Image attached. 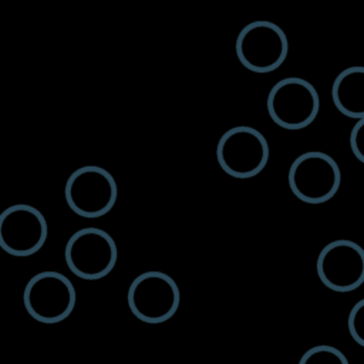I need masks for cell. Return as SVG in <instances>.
Here are the masks:
<instances>
[{"label":"cell","instance_id":"5b68a950","mask_svg":"<svg viewBox=\"0 0 364 364\" xmlns=\"http://www.w3.org/2000/svg\"><path fill=\"white\" fill-rule=\"evenodd\" d=\"M127 303L138 320L148 324H159L168 321L178 311L181 291L169 274L149 270L138 274L131 282Z\"/></svg>","mask_w":364,"mask_h":364},{"label":"cell","instance_id":"8fae6325","mask_svg":"<svg viewBox=\"0 0 364 364\" xmlns=\"http://www.w3.org/2000/svg\"><path fill=\"white\" fill-rule=\"evenodd\" d=\"M331 100L337 111L348 118H364V65L347 67L331 85Z\"/></svg>","mask_w":364,"mask_h":364},{"label":"cell","instance_id":"277c9868","mask_svg":"<svg viewBox=\"0 0 364 364\" xmlns=\"http://www.w3.org/2000/svg\"><path fill=\"white\" fill-rule=\"evenodd\" d=\"M64 259L68 270L82 280H100L108 276L118 259L112 236L100 228H82L65 243Z\"/></svg>","mask_w":364,"mask_h":364},{"label":"cell","instance_id":"6da1fadb","mask_svg":"<svg viewBox=\"0 0 364 364\" xmlns=\"http://www.w3.org/2000/svg\"><path fill=\"white\" fill-rule=\"evenodd\" d=\"M287 182L291 193L299 200L309 205H321L338 192L341 171L328 154L307 151L291 162Z\"/></svg>","mask_w":364,"mask_h":364},{"label":"cell","instance_id":"5bb4252c","mask_svg":"<svg viewBox=\"0 0 364 364\" xmlns=\"http://www.w3.org/2000/svg\"><path fill=\"white\" fill-rule=\"evenodd\" d=\"M350 148L353 155L364 164V118L358 119L351 128Z\"/></svg>","mask_w":364,"mask_h":364},{"label":"cell","instance_id":"7c38bea8","mask_svg":"<svg viewBox=\"0 0 364 364\" xmlns=\"http://www.w3.org/2000/svg\"><path fill=\"white\" fill-rule=\"evenodd\" d=\"M299 364H350L341 350L328 344H318L309 348L299 360Z\"/></svg>","mask_w":364,"mask_h":364},{"label":"cell","instance_id":"52a82bcc","mask_svg":"<svg viewBox=\"0 0 364 364\" xmlns=\"http://www.w3.org/2000/svg\"><path fill=\"white\" fill-rule=\"evenodd\" d=\"M68 208L78 216L95 219L107 215L118 198L114 176L102 166L85 165L73 171L64 186Z\"/></svg>","mask_w":364,"mask_h":364},{"label":"cell","instance_id":"3957f363","mask_svg":"<svg viewBox=\"0 0 364 364\" xmlns=\"http://www.w3.org/2000/svg\"><path fill=\"white\" fill-rule=\"evenodd\" d=\"M266 108L280 128L296 131L313 124L320 111V97L311 82L300 77L279 80L269 91Z\"/></svg>","mask_w":364,"mask_h":364},{"label":"cell","instance_id":"30bf717a","mask_svg":"<svg viewBox=\"0 0 364 364\" xmlns=\"http://www.w3.org/2000/svg\"><path fill=\"white\" fill-rule=\"evenodd\" d=\"M48 225L34 206L16 203L0 213V247L16 257L37 253L46 243Z\"/></svg>","mask_w":364,"mask_h":364},{"label":"cell","instance_id":"8992f818","mask_svg":"<svg viewBox=\"0 0 364 364\" xmlns=\"http://www.w3.org/2000/svg\"><path fill=\"white\" fill-rule=\"evenodd\" d=\"M235 51L246 70L259 74L272 73L284 63L289 54V40L276 23L256 20L239 31Z\"/></svg>","mask_w":364,"mask_h":364},{"label":"cell","instance_id":"4fadbf2b","mask_svg":"<svg viewBox=\"0 0 364 364\" xmlns=\"http://www.w3.org/2000/svg\"><path fill=\"white\" fill-rule=\"evenodd\" d=\"M347 328L351 338L364 347V299L358 300L350 310L347 318Z\"/></svg>","mask_w":364,"mask_h":364},{"label":"cell","instance_id":"7a4b0ae2","mask_svg":"<svg viewBox=\"0 0 364 364\" xmlns=\"http://www.w3.org/2000/svg\"><path fill=\"white\" fill-rule=\"evenodd\" d=\"M269 155L267 139L250 125L229 128L216 145V161L220 169L236 179L259 175L267 165Z\"/></svg>","mask_w":364,"mask_h":364},{"label":"cell","instance_id":"ba28073f","mask_svg":"<svg viewBox=\"0 0 364 364\" xmlns=\"http://www.w3.org/2000/svg\"><path fill=\"white\" fill-rule=\"evenodd\" d=\"M77 293L71 280L63 273L46 270L30 277L23 290L27 313L40 323L55 324L74 310Z\"/></svg>","mask_w":364,"mask_h":364},{"label":"cell","instance_id":"9c48e42d","mask_svg":"<svg viewBox=\"0 0 364 364\" xmlns=\"http://www.w3.org/2000/svg\"><path fill=\"white\" fill-rule=\"evenodd\" d=\"M316 272L320 282L337 293H348L364 283V249L350 239H336L318 253Z\"/></svg>","mask_w":364,"mask_h":364}]
</instances>
